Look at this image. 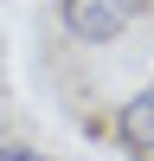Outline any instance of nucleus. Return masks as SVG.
<instances>
[{"mask_svg":"<svg viewBox=\"0 0 154 161\" xmlns=\"http://www.w3.org/2000/svg\"><path fill=\"white\" fill-rule=\"evenodd\" d=\"M154 0H58V26L71 45H116Z\"/></svg>","mask_w":154,"mask_h":161,"instance_id":"1","label":"nucleus"},{"mask_svg":"<svg viewBox=\"0 0 154 161\" xmlns=\"http://www.w3.org/2000/svg\"><path fill=\"white\" fill-rule=\"evenodd\" d=\"M109 142L128 161H154V84L128 90V97L109 110Z\"/></svg>","mask_w":154,"mask_h":161,"instance_id":"2","label":"nucleus"},{"mask_svg":"<svg viewBox=\"0 0 154 161\" xmlns=\"http://www.w3.org/2000/svg\"><path fill=\"white\" fill-rule=\"evenodd\" d=\"M0 161H51V155H38L32 142H0Z\"/></svg>","mask_w":154,"mask_h":161,"instance_id":"3","label":"nucleus"}]
</instances>
